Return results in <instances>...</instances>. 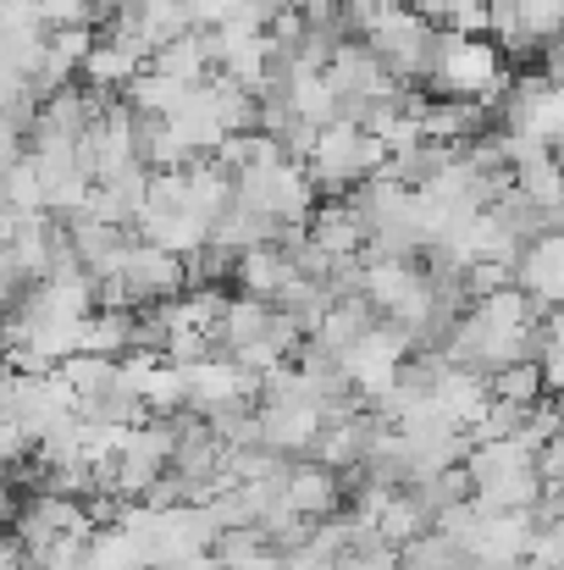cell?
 I'll list each match as a JSON object with an SVG mask.
<instances>
[{
    "label": "cell",
    "instance_id": "5b68a950",
    "mask_svg": "<svg viewBox=\"0 0 564 570\" xmlns=\"http://www.w3.org/2000/svg\"><path fill=\"white\" fill-rule=\"evenodd\" d=\"M409 355H415L409 333H398L393 322H376L355 350H344V355H338V366H344L349 387H355L366 404H376V399L398 382V372H404V361H409Z\"/></svg>",
    "mask_w": 564,
    "mask_h": 570
},
{
    "label": "cell",
    "instance_id": "7402d4cb",
    "mask_svg": "<svg viewBox=\"0 0 564 570\" xmlns=\"http://www.w3.org/2000/svg\"><path fill=\"white\" fill-rule=\"evenodd\" d=\"M139 117H156V122H167V117H178L188 100H194V89L178 83V78H161V72H139L133 83H128V95H122Z\"/></svg>",
    "mask_w": 564,
    "mask_h": 570
},
{
    "label": "cell",
    "instance_id": "cb8c5ba5",
    "mask_svg": "<svg viewBox=\"0 0 564 570\" xmlns=\"http://www.w3.org/2000/svg\"><path fill=\"white\" fill-rule=\"evenodd\" d=\"M459 150H448V145H432V139H420V145H409V150H398V156H387V173L382 178H393L398 189H426L448 161H454Z\"/></svg>",
    "mask_w": 564,
    "mask_h": 570
},
{
    "label": "cell",
    "instance_id": "52a82bcc",
    "mask_svg": "<svg viewBox=\"0 0 564 570\" xmlns=\"http://www.w3.org/2000/svg\"><path fill=\"white\" fill-rule=\"evenodd\" d=\"M327 83L338 95V117L355 111V106H376V100H393L398 83L387 78V67L372 56L366 39H344L333 56H327Z\"/></svg>",
    "mask_w": 564,
    "mask_h": 570
},
{
    "label": "cell",
    "instance_id": "9a60e30c",
    "mask_svg": "<svg viewBox=\"0 0 564 570\" xmlns=\"http://www.w3.org/2000/svg\"><path fill=\"white\" fill-rule=\"evenodd\" d=\"M487 122H493V111L476 106V100H437V95H426V106H420V134L432 145H448V150H465L471 139H482Z\"/></svg>",
    "mask_w": 564,
    "mask_h": 570
},
{
    "label": "cell",
    "instance_id": "d6986e66",
    "mask_svg": "<svg viewBox=\"0 0 564 570\" xmlns=\"http://www.w3.org/2000/svg\"><path fill=\"white\" fill-rule=\"evenodd\" d=\"M139 72H145V67H139L122 45H111V39L100 33V45H95V50H89V61L78 67V83L111 100V95H128V83H133Z\"/></svg>",
    "mask_w": 564,
    "mask_h": 570
},
{
    "label": "cell",
    "instance_id": "ba28073f",
    "mask_svg": "<svg viewBox=\"0 0 564 570\" xmlns=\"http://www.w3.org/2000/svg\"><path fill=\"white\" fill-rule=\"evenodd\" d=\"M67 532H100L78 499H61V493H28L17 510H11V538L22 554H39L44 543L67 538Z\"/></svg>",
    "mask_w": 564,
    "mask_h": 570
},
{
    "label": "cell",
    "instance_id": "30bf717a",
    "mask_svg": "<svg viewBox=\"0 0 564 570\" xmlns=\"http://www.w3.org/2000/svg\"><path fill=\"white\" fill-rule=\"evenodd\" d=\"M117 283L128 288V305L145 311V305L178 299L188 288V272L178 255H167V249H156V244H133L128 261H122V272H117Z\"/></svg>",
    "mask_w": 564,
    "mask_h": 570
},
{
    "label": "cell",
    "instance_id": "4dcf8cb0",
    "mask_svg": "<svg viewBox=\"0 0 564 570\" xmlns=\"http://www.w3.org/2000/svg\"><path fill=\"white\" fill-rule=\"evenodd\" d=\"M344 570H398V549H387L376 532H366V538L344 554Z\"/></svg>",
    "mask_w": 564,
    "mask_h": 570
},
{
    "label": "cell",
    "instance_id": "1f68e13d",
    "mask_svg": "<svg viewBox=\"0 0 564 570\" xmlns=\"http://www.w3.org/2000/svg\"><path fill=\"white\" fill-rule=\"evenodd\" d=\"M22 156H28V150H22V134L0 122V178H6V173H11V167H17Z\"/></svg>",
    "mask_w": 564,
    "mask_h": 570
},
{
    "label": "cell",
    "instance_id": "e575fe53",
    "mask_svg": "<svg viewBox=\"0 0 564 570\" xmlns=\"http://www.w3.org/2000/svg\"><path fill=\"white\" fill-rule=\"evenodd\" d=\"M0 521H11V471L0 465Z\"/></svg>",
    "mask_w": 564,
    "mask_h": 570
},
{
    "label": "cell",
    "instance_id": "5bb4252c",
    "mask_svg": "<svg viewBox=\"0 0 564 570\" xmlns=\"http://www.w3.org/2000/svg\"><path fill=\"white\" fill-rule=\"evenodd\" d=\"M305 272L294 266V255L283 249V244H260V249H249V255H238V272H232V283H238V294H249V299H266V305H277L294 283H299Z\"/></svg>",
    "mask_w": 564,
    "mask_h": 570
},
{
    "label": "cell",
    "instance_id": "f546056e",
    "mask_svg": "<svg viewBox=\"0 0 564 570\" xmlns=\"http://www.w3.org/2000/svg\"><path fill=\"white\" fill-rule=\"evenodd\" d=\"M33 33H50L39 0H0V39H33Z\"/></svg>",
    "mask_w": 564,
    "mask_h": 570
},
{
    "label": "cell",
    "instance_id": "83f0119b",
    "mask_svg": "<svg viewBox=\"0 0 564 570\" xmlns=\"http://www.w3.org/2000/svg\"><path fill=\"white\" fill-rule=\"evenodd\" d=\"M0 205L17 210V216H39L44 210V189H39V167L22 156L6 178H0Z\"/></svg>",
    "mask_w": 564,
    "mask_h": 570
},
{
    "label": "cell",
    "instance_id": "f1b7e54d",
    "mask_svg": "<svg viewBox=\"0 0 564 570\" xmlns=\"http://www.w3.org/2000/svg\"><path fill=\"white\" fill-rule=\"evenodd\" d=\"M83 570H145V566H139V554H133V543H128L122 527H100V532L89 538Z\"/></svg>",
    "mask_w": 564,
    "mask_h": 570
},
{
    "label": "cell",
    "instance_id": "e0dca14e",
    "mask_svg": "<svg viewBox=\"0 0 564 570\" xmlns=\"http://www.w3.org/2000/svg\"><path fill=\"white\" fill-rule=\"evenodd\" d=\"M145 189H150V167H128L117 178H100L89 194V216L106 222V227H139V210H145Z\"/></svg>",
    "mask_w": 564,
    "mask_h": 570
},
{
    "label": "cell",
    "instance_id": "8fae6325",
    "mask_svg": "<svg viewBox=\"0 0 564 570\" xmlns=\"http://www.w3.org/2000/svg\"><path fill=\"white\" fill-rule=\"evenodd\" d=\"M283 499H288V510H294L299 521H310V527H316V521H333V515L349 510V488H344V476L327 471V465H316V460H288Z\"/></svg>",
    "mask_w": 564,
    "mask_h": 570
},
{
    "label": "cell",
    "instance_id": "9c48e42d",
    "mask_svg": "<svg viewBox=\"0 0 564 570\" xmlns=\"http://www.w3.org/2000/svg\"><path fill=\"white\" fill-rule=\"evenodd\" d=\"M188 382V410L194 415H216V410H227V404H260V377L255 372H244L232 355H205L199 366H188L184 372Z\"/></svg>",
    "mask_w": 564,
    "mask_h": 570
},
{
    "label": "cell",
    "instance_id": "277c9868",
    "mask_svg": "<svg viewBox=\"0 0 564 570\" xmlns=\"http://www.w3.org/2000/svg\"><path fill=\"white\" fill-rule=\"evenodd\" d=\"M238 205L260 210V216L277 222L283 233H288V227H305L310 210H316V189H310L305 161L283 156V161H271V167H244V173H238Z\"/></svg>",
    "mask_w": 564,
    "mask_h": 570
},
{
    "label": "cell",
    "instance_id": "4316f807",
    "mask_svg": "<svg viewBox=\"0 0 564 570\" xmlns=\"http://www.w3.org/2000/svg\"><path fill=\"white\" fill-rule=\"evenodd\" d=\"M432 28H454V33H482L487 22V0H409Z\"/></svg>",
    "mask_w": 564,
    "mask_h": 570
},
{
    "label": "cell",
    "instance_id": "7a4b0ae2",
    "mask_svg": "<svg viewBox=\"0 0 564 570\" xmlns=\"http://www.w3.org/2000/svg\"><path fill=\"white\" fill-rule=\"evenodd\" d=\"M355 39L372 45V56L387 67V78L398 89H409L415 78H426V61H432V39L437 28L409 6V0H376L355 17Z\"/></svg>",
    "mask_w": 564,
    "mask_h": 570
},
{
    "label": "cell",
    "instance_id": "ffe728a7",
    "mask_svg": "<svg viewBox=\"0 0 564 570\" xmlns=\"http://www.w3.org/2000/svg\"><path fill=\"white\" fill-rule=\"evenodd\" d=\"M271 327V305L266 299H249V294H232L227 311H221V327H216V350L221 355H238L249 344H260Z\"/></svg>",
    "mask_w": 564,
    "mask_h": 570
},
{
    "label": "cell",
    "instance_id": "7c38bea8",
    "mask_svg": "<svg viewBox=\"0 0 564 570\" xmlns=\"http://www.w3.org/2000/svg\"><path fill=\"white\" fill-rule=\"evenodd\" d=\"M515 283H521V294H526L543 316L560 311L564 305V227L560 233L532 238V244L521 249V261H515Z\"/></svg>",
    "mask_w": 564,
    "mask_h": 570
},
{
    "label": "cell",
    "instance_id": "ac0fdd59",
    "mask_svg": "<svg viewBox=\"0 0 564 570\" xmlns=\"http://www.w3.org/2000/svg\"><path fill=\"white\" fill-rule=\"evenodd\" d=\"M277 238H283V227H277V222H266L260 210L238 205V194H232V205L210 222V244H216V249H227V255H249V249L277 244Z\"/></svg>",
    "mask_w": 564,
    "mask_h": 570
},
{
    "label": "cell",
    "instance_id": "3957f363",
    "mask_svg": "<svg viewBox=\"0 0 564 570\" xmlns=\"http://www.w3.org/2000/svg\"><path fill=\"white\" fill-rule=\"evenodd\" d=\"M387 145L372 139V134H360L355 122H327L321 134H316V145L305 150V173H310V189L316 194H333V199H344L349 189H360V184H372L387 173Z\"/></svg>",
    "mask_w": 564,
    "mask_h": 570
},
{
    "label": "cell",
    "instance_id": "4fadbf2b",
    "mask_svg": "<svg viewBox=\"0 0 564 570\" xmlns=\"http://www.w3.org/2000/svg\"><path fill=\"white\" fill-rule=\"evenodd\" d=\"M305 233H310V244H316L327 261H360V255H366V222H360V210H355L349 199H321V205L310 210Z\"/></svg>",
    "mask_w": 564,
    "mask_h": 570
},
{
    "label": "cell",
    "instance_id": "484cf974",
    "mask_svg": "<svg viewBox=\"0 0 564 570\" xmlns=\"http://www.w3.org/2000/svg\"><path fill=\"white\" fill-rule=\"evenodd\" d=\"M398 570H465V549L448 543L443 532H420L415 543L398 549Z\"/></svg>",
    "mask_w": 564,
    "mask_h": 570
},
{
    "label": "cell",
    "instance_id": "2e32d148",
    "mask_svg": "<svg viewBox=\"0 0 564 570\" xmlns=\"http://www.w3.org/2000/svg\"><path fill=\"white\" fill-rule=\"evenodd\" d=\"M150 72L161 78H178L188 89H199L210 72H216V33L210 28H188L178 39H167L156 56H150Z\"/></svg>",
    "mask_w": 564,
    "mask_h": 570
},
{
    "label": "cell",
    "instance_id": "d6a6232c",
    "mask_svg": "<svg viewBox=\"0 0 564 570\" xmlns=\"http://www.w3.org/2000/svg\"><path fill=\"white\" fill-rule=\"evenodd\" d=\"M543 333H548V350H564V305H560V311H548Z\"/></svg>",
    "mask_w": 564,
    "mask_h": 570
},
{
    "label": "cell",
    "instance_id": "603a6c76",
    "mask_svg": "<svg viewBox=\"0 0 564 570\" xmlns=\"http://www.w3.org/2000/svg\"><path fill=\"white\" fill-rule=\"evenodd\" d=\"M128 350H133V311H89V316H83V344H78V355L122 361Z\"/></svg>",
    "mask_w": 564,
    "mask_h": 570
},
{
    "label": "cell",
    "instance_id": "44dd1931",
    "mask_svg": "<svg viewBox=\"0 0 564 570\" xmlns=\"http://www.w3.org/2000/svg\"><path fill=\"white\" fill-rule=\"evenodd\" d=\"M420 532H432V510L420 504L415 488H398V493L387 499V510L376 515V538H382L387 549H404V543H415Z\"/></svg>",
    "mask_w": 564,
    "mask_h": 570
},
{
    "label": "cell",
    "instance_id": "836d02e7",
    "mask_svg": "<svg viewBox=\"0 0 564 570\" xmlns=\"http://www.w3.org/2000/svg\"><path fill=\"white\" fill-rule=\"evenodd\" d=\"M161 570H221V566H216V554H188V560H172Z\"/></svg>",
    "mask_w": 564,
    "mask_h": 570
},
{
    "label": "cell",
    "instance_id": "6da1fadb",
    "mask_svg": "<svg viewBox=\"0 0 564 570\" xmlns=\"http://www.w3.org/2000/svg\"><path fill=\"white\" fill-rule=\"evenodd\" d=\"M426 83H432L437 100H476V106L498 111V95L509 89V67H504V50L493 39L437 28L432 61H426Z\"/></svg>",
    "mask_w": 564,
    "mask_h": 570
},
{
    "label": "cell",
    "instance_id": "d4e9b609",
    "mask_svg": "<svg viewBox=\"0 0 564 570\" xmlns=\"http://www.w3.org/2000/svg\"><path fill=\"white\" fill-rule=\"evenodd\" d=\"M487 387H493V399L521 404V410H537V404L548 399V382H543V366H537V361H515V366L493 372V377H487Z\"/></svg>",
    "mask_w": 564,
    "mask_h": 570
},
{
    "label": "cell",
    "instance_id": "d590c367",
    "mask_svg": "<svg viewBox=\"0 0 564 570\" xmlns=\"http://www.w3.org/2000/svg\"><path fill=\"white\" fill-rule=\"evenodd\" d=\"M560 532H564V521H560Z\"/></svg>",
    "mask_w": 564,
    "mask_h": 570
},
{
    "label": "cell",
    "instance_id": "8992f818",
    "mask_svg": "<svg viewBox=\"0 0 564 570\" xmlns=\"http://www.w3.org/2000/svg\"><path fill=\"white\" fill-rule=\"evenodd\" d=\"M78 415V404H72V387L61 372H17L11 382V421L33 438V449L56 432V426H67Z\"/></svg>",
    "mask_w": 564,
    "mask_h": 570
}]
</instances>
